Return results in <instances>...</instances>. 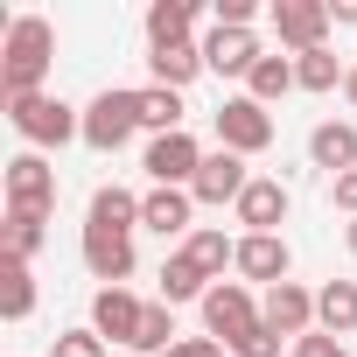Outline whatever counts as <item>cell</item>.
<instances>
[{
  "label": "cell",
  "instance_id": "6da1fadb",
  "mask_svg": "<svg viewBox=\"0 0 357 357\" xmlns=\"http://www.w3.org/2000/svg\"><path fill=\"white\" fill-rule=\"evenodd\" d=\"M56 63V29L43 15H15L0 43V91L8 98H43V77Z\"/></svg>",
  "mask_w": 357,
  "mask_h": 357
},
{
  "label": "cell",
  "instance_id": "7a4b0ae2",
  "mask_svg": "<svg viewBox=\"0 0 357 357\" xmlns=\"http://www.w3.org/2000/svg\"><path fill=\"white\" fill-rule=\"evenodd\" d=\"M8 119L29 147H63V140H84V112L63 105V98H8Z\"/></svg>",
  "mask_w": 357,
  "mask_h": 357
},
{
  "label": "cell",
  "instance_id": "3957f363",
  "mask_svg": "<svg viewBox=\"0 0 357 357\" xmlns=\"http://www.w3.org/2000/svg\"><path fill=\"white\" fill-rule=\"evenodd\" d=\"M133 126H140V91H98L84 105V147H98V154H119L133 140Z\"/></svg>",
  "mask_w": 357,
  "mask_h": 357
},
{
  "label": "cell",
  "instance_id": "277c9868",
  "mask_svg": "<svg viewBox=\"0 0 357 357\" xmlns=\"http://www.w3.org/2000/svg\"><path fill=\"white\" fill-rule=\"evenodd\" d=\"M211 119H218V147H225V154H266V147H273V112H266L259 98H245V91L225 98Z\"/></svg>",
  "mask_w": 357,
  "mask_h": 357
},
{
  "label": "cell",
  "instance_id": "5b68a950",
  "mask_svg": "<svg viewBox=\"0 0 357 357\" xmlns=\"http://www.w3.org/2000/svg\"><path fill=\"white\" fill-rule=\"evenodd\" d=\"M252 322H259V301H252L245 280H218V287L204 294V329H211L218 343H238Z\"/></svg>",
  "mask_w": 357,
  "mask_h": 357
},
{
  "label": "cell",
  "instance_id": "8992f818",
  "mask_svg": "<svg viewBox=\"0 0 357 357\" xmlns=\"http://www.w3.org/2000/svg\"><path fill=\"white\" fill-rule=\"evenodd\" d=\"M140 168L154 175V190H190L197 168H204V147L190 133H161V140H147V161Z\"/></svg>",
  "mask_w": 357,
  "mask_h": 357
},
{
  "label": "cell",
  "instance_id": "52a82bcc",
  "mask_svg": "<svg viewBox=\"0 0 357 357\" xmlns=\"http://www.w3.org/2000/svg\"><path fill=\"white\" fill-rule=\"evenodd\" d=\"M273 36H280L294 56L329 50V43H322V36H329V0H273Z\"/></svg>",
  "mask_w": 357,
  "mask_h": 357
},
{
  "label": "cell",
  "instance_id": "ba28073f",
  "mask_svg": "<svg viewBox=\"0 0 357 357\" xmlns=\"http://www.w3.org/2000/svg\"><path fill=\"white\" fill-rule=\"evenodd\" d=\"M84 266H91L105 287H126V273H133V231L84 218Z\"/></svg>",
  "mask_w": 357,
  "mask_h": 357
},
{
  "label": "cell",
  "instance_id": "9c48e42d",
  "mask_svg": "<svg viewBox=\"0 0 357 357\" xmlns=\"http://www.w3.org/2000/svg\"><path fill=\"white\" fill-rule=\"evenodd\" d=\"M8 211H56V168L43 154H15L8 161Z\"/></svg>",
  "mask_w": 357,
  "mask_h": 357
},
{
  "label": "cell",
  "instance_id": "30bf717a",
  "mask_svg": "<svg viewBox=\"0 0 357 357\" xmlns=\"http://www.w3.org/2000/svg\"><path fill=\"white\" fill-rule=\"evenodd\" d=\"M259 322L273 329V336H308L315 329V294L301 287V280H280V287H266V301H259Z\"/></svg>",
  "mask_w": 357,
  "mask_h": 357
},
{
  "label": "cell",
  "instance_id": "8fae6325",
  "mask_svg": "<svg viewBox=\"0 0 357 357\" xmlns=\"http://www.w3.org/2000/svg\"><path fill=\"white\" fill-rule=\"evenodd\" d=\"M245 183H252V168H245V154H204V168H197V183H190V197L197 204H238L245 197Z\"/></svg>",
  "mask_w": 357,
  "mask_h": 357
},
{
  "label": "cell",
  "instance_id": "7c38bea8",
  "mask_svg": "<svg viewBox=\"0 0 357 357\" xmlns=\"http://www.w3.org/2000/svg\"><path fill=\"white\" fill-rule=\"evenodd\" d=\"M140 315H147V301L126 294V287H98V301H91V329H98L105 343H126V350H133V336H140Z\"/></svg>",
  "mask_w": 357,
  "mask_h": 357
},
{
  "label": "cell",
  "instance_id": "4fadbf2b",
  "mask_svg": "<svg viewBox=\"0 0 357 357\" xmlns=\"http://www.w3.org/2000/svg\"><path fill=\"white\" fill-rule=\"evenodd\" d=\"M259 56L266 50L252 43V29H211L204 36V70H218V77H252Z\"/></svg>",
  "mask_w": 357,
  "mask_h": 357
},
{
  "label": "cell",
  "instance_id": "5bb4252c",
  "mask_svg": "<svg viewBox=\"0 0 357 357\" xmlns=\"http://www.w3.org/2000/svg\"><path fill=\"white\" fill-rule=\"evenodd\" d=\"M287 238L280 231H245L238 238V280H266V287H280L287 280Z\"/></svg>",
  "mask_w": 357,
  "mask_h": 357
},
{
  "label": "cell",
  "instance_id": "9a60e30c",
  "mask_svg": "<svg viewBox=\"0 0 357 357\" xmlns=\"http://www.w3.org/2000/svg\"><path fill=\"white\" fill-rule=\"evenodd\" d=\"M231 211H238L245 231H280V218H287V183H273V175H252L245 197H238Z\"/></svg>",
  "mask_w": 357,
  "mask_h": 357
},
{
  "label": "cell",
  "instance_id": "2e32d148",
  "mask_svg": "<svg viewBox=\"0 0 357 357\" xmlns=\"http://www.w3.org/2000/svg\"><path fill=\"white\" fill-rule=\"evenodd\" d=\"M308 161L329 168V183L350 175V168H357V126H350V119H322V126L308 133Z\"/></svg>",
  "mask_w": 357,
  "mask_h": 357
},
{
  "label": "cell",
  "instance_id": "e0dca14e",
  "mask_svg": "<svg viewBox=\"0 0 357 357\" xmlns=\"http://www.w3.org/2000/svg\"><path fill=\"white\" fill-rule=\"evenodd\" d=\"M190 211H197V197H190V190H147V197H140V225H147V231H161V238L197 231V225H190Z\"/></svg>",
  "mask_w": 357,
  "mask_h": 357
},
{
  "label": "cell",
  "instance_id": "ac0fdd59",
  "mask_svg": "<svg viewBox=\"0 0 357 357\" xmlns=\"http://www.w3.org/2000/svg\"><path fill=\"white\" fill-rule=\"evenodd\" d=\"M315 329L322 336H357V280L315 287Z\"/></svg>",
  "mask_w": 357,
  "mask_h": 357
},
{
  "label": "cell",
  "instance_id": "d6986e66",
  "mask_svg": "<svg viewBox=\"0 0 357 357\" xmlns=\"http://www.w3.org/2000/svg\"><path fill=\"white\" fill-rule=\"evenodd\" d=\"M211 287H218V280H211L190 252H168V259H161V301H168V308H175V301H204Z\"/></svg>",
  "mask_w": 357,
  "mask_h": 357
},
{
  "label": "cell",
  "instance_id": "ffe728a7",
  "mask_svg": "<svg viewBox=\"0 0 357 357\" xmlns=\"http://www.w3.org/2000/svg\"><path fill=\"white\" fill-rule=\"evenodd\" d=\"M190 29H197V8H190V0H154V8H147V43H154V50L190 43Z\"/></svg>",
  "mask_w": 357,
  "mask_h": 357
},
{
  "label": "cell",
  "instance_id": "44dd1931",
  "mask_svg": "<svg viewBox=\"0 0 357 357\" xmlns=\"http://www.w3.org/2000/svg\"><path fill=\"white\" fill-rule=\"evenodd\" d=\"M183 252H190V259H197L211 280H225V266H238V238H225L218 225H197V231L183 238Z\"/></svg>",
  "mask_w": 357,
  "mask_h": 357
},
{
  "label": "cell",
  "instance_id": "7402d4cb",
  "mask_svg": "<svg viewBox=\"0 0 357 357\" xmlns=\"http://www.w3.org/2000/svg\"><path fill=\"white\" fill-rule=\"evenodd\" d=\"M0 315H8V322L36 315V273H29V259H0Z\"/></svg>",
  "mask_w": 357,
  "mask_h": 357
},
{
  "label": "cell",
  "instance_id": "603a6c76",
  "mask_svg": "<svg viewBox=\"0 0 357 357\" xmlns=\"http://www.w3.org/2000/svg\"><path fill=\"white\" fill-rule=\"evenodd\" d=\"M147 70H154V84L183 91V84H197V70H204V43H175V50H154V56H147Z\"/></svg>",
  "mask_w": 357,
  "mask_h": 357
},
{
  "label": "cell",
  "instance_id": "cb8c5ba5",
  "mask_svg": "<svg viewBox=\"0 0 357 357\" xmlns=\"http://www.w3.org/2000/svg\"><path fill=\"white\" fill-rule=\"evenodd\" d=\"M183 112H190L183 91H168V84H147V91H140V126H147L154 140H161V133H183Z\"/></svg>",
  "mask_w": 357,
  "mask_h": 357
},
{
  "label": "cell",
  "instance_id": "d4e9b609",
  "mask_svg": "<svg viewBox=\"0 0 357 357\" xmlns=\"http://www.w3.org/2000/svg\"><path fill=\"white\" fill-rule=\"evenodd\" d=\"M287 91H301V84H294V56H259L252 77H245V98L273 105V98H287Z\"/></svg>",
  "mask_w": 357,
  "mask_h": 357
},
{
  "label": "cell",
  "instance_id": "484cf974",
  "mask_svg": "<svg viewBox=\"0 0 357 357\" xmlns=\"http://www.w3.org/2000/svg\"><path fill=\"white\" fill-rule=\"evenodd\" d=\"M175 343H183V336H175V308H168V301H147V315H140V336H133V350H147V357H168Z\"/></svg>",
  "mask_w": 357,
  "mask_h": 357
},
{
  "label": "cell",
  "instance_id": "4316f807",
  "mask_svg": "<svg viewBox=\"0 0 357 357\" xmlns=\"http://www.w3.org/2000/svg\"><path fill=\"white\" fill-rule=\"evenodd\" d=\"M91 225H119V231H133V225H140V197L119 190V183H105V190L91 197Z\"/></svg>",
  "mask_w": 357,
  "mask_h": 357
},
{
  "label": "cell",
  "instance_id": "83f0119b",
  "mask_svg": "<svg viewBox=\"0 0 357 357\" xmlns=\"http://www.w3.org/2000/svg\"><path fill=\"white\" fill-rule=\"evenodd\" d=\"M50 238V218L43 211H8V259H36Z\"/></svg>",
  "mask_w": 357,
  "mask_h": 357
},
{
  "label": "cell",
  "instance_id": "f1b7e54d",
  "mask_svg": "<svg viewBox=\"0 0 357 357\" xmlns=\"http://www.w3.org/2000/svg\"><path fill=\"white\" fill-rule=\"evenodd\" d=\"M350 70H336V56L329 50H308V56H294V84L301 91H336Z\"/></svg>",
  "mask_w": 357,
  "mask_h": 357
},
{
  "label": "cell",
  "instance_id": "f546056e",
  "mask_svg": "<svg viewBox=\"0 0 357 357\" xmlns=\"http://www.w3.org/2000/svg\"><path fill=\"white\" fill-rule=\"evenodd\" d=\"M225 350H231V357H280V336H273L266 322H252V329H245L238 343H225Z\"/></svg>",
  "mask_w": 357,
  "mask_h": 357
},
{
  "label": "cell",
  "instance_id": "4dcf8cb0",
  "mask_svg": "<svg viewBox=\"0 0 357 357\" xmlns=\"http://www.w3.org/2000/svg\"><path fill=\"white\" fill-rule=\"evenodd\" d=\"M50 357H105V336H98V329H63Z\"/></svg>",
  "mask_w": 357,
  "mask_h": 357
},
{
  "label": "cell",
  "instance_id": "1f68e13d",
  "mask_svg": "<svg viewBox=\"0 0 357 357\" xmlns=\"http://www.w3.org/2000/svg\"><path fill=\"white\" fill-rule=\"evenodd\" d=\"M294 357H350V350H343V336H322V329H308V336L294 343Z\"/></svg>",
  "mask_w": 357,
  "mask_h": 357
},
{
  "label": "cell",
  "instance_id": "d6a6232c",
  "mask_svg": "<svg viewBox=\"0 0 357 357\" xmlns=\"http://www.w3.org/2000/svg\"><path fill=\"white\" fill-rule=\"evenodd\" d=\"M252 0H218V29H252Z\"/></svg>",
  "mask_w": 357,
  "mask_h": 357
},
{
  "label": "cell",
  "instance_id": "836d02e7",
  "mask_svg": "<svg viewBox=\"0 0 357 357\" xmlns=\"http://www.w3.org/2000/svg\"><path fill=\"white\" fill-rule=\"evenodd\" d=\"M168 357H231V350H225L218 336H183V343H175Z\"/></svg>",
  "mask_w": 357,
  "mask_h": 357
},
{
  "label": "cell",
  "instance_id": "e575fe53",
  "mask_svg": "<svg viewBox=\"0 0 357 357\" xmlns=\"http://www.w3.org/2000/svg\"><path fill=\"white\" fill-rule=\"evenodd\" d=\"M329 197H336V211H350V218H357V168H350V175H336Z\"/></svg>",
  "mask_w": 357,
  "mask_h": 357
},
{
  "label": "cell",
  "instance_id": "d590c367",
  "mask_svg": "<svg viewBox=\"0 0 357 357\" xmlns=\"http://www.w3.org/2000/svg\"><path fill=\"white\" fill-rule=\"evenodd\" d=\"M329 22H343V29H357V0H329Z\"/></svg>",
  "mask_w": 357,
  "mask_h": 357
},
{
  "label": "cell",
  "instance_id": "8d00e7d4",
  "mask_svg": "<svg viewBox=\"0 0 357 357\" xmlns=\"http://www.w3.org/2000/svg\"><path fill=\"white\" fill-rule=\"evenodd\" d=\"M343 98H350V105H357V63H350V77H343Z\"/></svg>",
  "mask_w": 357,
  "mask_h": 357
},
{
  "label": "cell",
  "instance_id": "74e56055",
  "mask_svg": "<svg viewBox=\"0 0 357 357\" xmlns=\"http://www.w3.org/2000/svg\"><path fill=\"white\" fill-rule=\"evenodd\" d=\"M343 245H350V259H357V218H350V225H343Z\"/></svg>",
  "mask_w": 357,
  "mask_h": 357
}]
</instances>
